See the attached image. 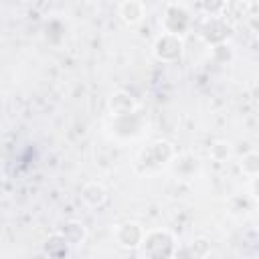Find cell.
<instances>
[{
    "label": "cell",
    "mask_w": 259,
    "mask_h": 259,
    "mask_svg": "<svg viewBox=\"0 0 259 259\" xmlns=\"http://www.w3.org/2000/svg\"><path fill=\"white\" fill-rule=\"evenodd\" d=\"M174 154H176V148L168 140H156L140 152L136 160V170L140 174H154L162 170L166 164H170Z\"/></svg>",
    "instance_id": "obj_1"
},
{
    "label": "cell",
    "mask_w": 259,
    "mask_h": 259,
    "mask_svg": "<svg viewBox=\"0 0 259 259\" xmlns=\"http://www.w3.org/2000/svg\"><path fill=\"white\" fill-rule=\"evenodd\" d=\"M140 257H174L178 255L176 239L168 229H148L136 247Z\"/></svg>",
    "instance_id": "obj_2"
},
{
    "label": "cell",
    "mask_w": 259,
    "mask_h": 259,
    "mask_svg": "<svg viewBox=\"0 0 259 259\" xmlns=\"http://www.w3.org/2000/svg\"><path fill=\"white\" fill-rule=\"evenodd\" d=\"M152 53L158 61L162 63H176L180 61L182 53H184V40L182 36L178 34H172V32H162L156 40H154V47H152Z\"/></svg>",
    "instance_id": "obj_3"
},
{
    "label": "cell",
    "mask_w": 259,
    "mask_h": 259,
    "mask_svg": "<svg viewBox=\"0 0 259 259\" xmlns=\"http://www.w3.org/2000/svg\"><path fill=\"white\" fill-rule=\"evenodd\" d=\"M190 12L184 8V6H178V4H170L164 12V18H162V28L164 32H172V34H178L182 36L188 28H190Z\"/></svg>",
    "instance_id": "obj_4"
},
{
    "label": "cell",
    "mask_w": 259,
    "mask_h": 259,
    "mask_svg": "<svg viewBox=\"0 0 259 259\" xmlns=\"http://www.w3.org/2000/svg\"><path fill=\"white\" fill-rule=\"evenodd\" d=\"M144 227L140 223H123V225H117L115 231H113V237L117 241L119 247H125V249H136L144 237Z\"/></svg>",
    "instance_id": "obj_5"
},
{
    "label": "cell",
    "mask_w": 259,
    "mask_h": 259,
    "mask_svg": "<svg viewBox=\"0 0 259 259\" xmlns=\"http://www.w3.org/2000/svg\"><path fill=\"white\" fill-rule=\"evenodd\" d=\"M170 166H172V172H174L176 178L190 180L198 172L200 162H198L196 156H192V154L186 152V154H174V158L170 160Z\"/></svg>",
    "instance_id": "obj_6"
},
{
    "label": "cell",
    "mask_w": 259,
    "mask_h": 259,
    "mask_svg": "<svg viewBox=\"0 0 259 259\" xmlns=\"http://www.w3.org/2000/svg\"><path fill=\"white\" fill-rule=\"evenodd\" d=\"M107 109H109V113L113 117H117V115H125V113L136 111L138 109V103H136V99L127 91L119 89V91L111 93V97L107 99Z\"/></svg>",
    "instance_id": "obj_7"
},
{
    "label": "cell",
    "mask_w": 259,
    "mask_h": 259,
    "mask_svg": "<svg viewBox=\"0 0 259 259\" xmlns=\"http://www.w3.org/2000/svg\"><path fill=\"white\" fill-rule=\"evenodd\" d=\"M117 14L121 18L123 24L127 26H134V24H140L146 16V6H144V0H123L117 8Z\"/></svg>",
    "instance_id": "obj_8"
},
{
    "label": "cell",
    "mask_w": 259,
    "mask_h": 259,
    "mask_svg": "<svg viewBox=\"0 0 259 259\" xmlns=\"http://www.w3.org/2000/svg\"><path fill=\"white\" fill-rule=\"evenodd\" d=\"M107 188L101 184V182H97V180H91V182H87L85 186H83V190H81V200L89 206V208H101L105 202H107Z\"/></svg>",
    "instance_id": "obj_9"
},
{
    "label": "cell",
    "mask_w": 259,
    "mask_h": 259,
    "mask_svg": "<svg viewBox=\"0 0 259 259\" xmlns=\"http://www.w3.org/2000/svg\"><path fill=\"white\" fill-rule=\"evenodd\" d=\"M59 233L65 237V241H67L71 247H75V245H79V243L85 241V227H83V223H79V221H67Z\"/></svg>",
    "instance_id": "obj_10"
},
{
    "label": "cell",
    "mask_w": 259,
    "mask_h": 259,
    "mask_svg": "<svg viewBox=\"0 0 259 259\" xmlns=\"http://www.w3.org/2000/svg\"><path fill=\"white\" fill-rule=\"evenodd\" d=\"M257 160L259 158H257V152L255 150H251L249 154H245L243 160H241V168H243V172L249 178H257V172H259V162Z\"/></svg>",
    "instance_id": "obj_11"
},
{
    "label": "cell",
    "mask_w": 259,
    "mask_h": 259,
    "mask_svg": "<svg viewBox=\"0 0 259 259\" xmlns=\"http://www.w3.org/2000/svg\"><path fill=\"white\" fill-rule=\"evenodd\" d=\"M188 253L190 255H194V257H206L208 253H210V243H208V239H194L192 243H190V247H188Z\"/></svg>",
    "instance_id": "obj_12"
},
{
    "label": "cell",
    "mask_w": 259,
    "mask_h": 259,
    "mask_svg": "<svg viewBox=\"0 0 259 259\" xmlns=\"http://www.w3.org/2000/svg\"><path fill=\"white\" fill-rule=\"evenodd\" d=\"M229 154H231V144L225 142V140H219V142H214V146H210V156H212L217 162L227 160Z\"/></svg>",
    "instance_id": "obj_13"
},
{
    "label": "cell",
    "mask_w": 259,
    "mask_h": 259,
    "mask_svg": "<svg viewBox=\"0 0 259 259\" xmlns=\"http://www.w3.org/2000/svg\"><path fill=\"white\" fill-rule=\"evenodd\" d=\"M200 8L208 16H219L225 10V0H200Z\"/></svg>",
    "instance_id": "obj_14"
},
{
    "label": "cell",
    "mask_w": 259,
    "mask_h": 259,
    "mask_svg": "<svg viewBox=\"0 0 259 259\" xmlns=\"http://www.w3.org/2000/svg\"><path fill=\"white\" fill-rule=\"evenodd\" d=\"M24 2H32V0H24Z\"/></svg>",
    "instance_id": "obj_15"
}]
</instances>
